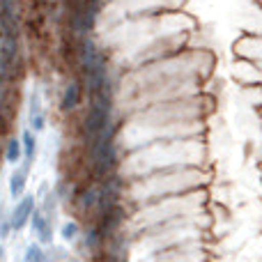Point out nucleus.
<instances>
[{
	"label": "nucleus",
	"mask_w": 262,
	"mask_h": 262,
	"mask_svg": "<svg viewBox=\"0 0 262 262\" xmlns=\"http://www.w3.org/2000/svg\"><path fill=\"white\" fill-rule=\"evenodd\" d=\"M37 209V198L32 193H26L21 200H16V205H14L12 214H9V223H12V230L14 232H21L23 228L30 223L32 214H35Z\"/></svg>",
	"instance_id": "f257e3e1"
},
{
	"label": "nucleus",
	"mask_w": 262,
	"mask_h": 262,
	"mask_svg": "<svg viewBox=\"0 0 262 262\" xmlns=\"http://www.w3.org/2000/svg\"><path fill=\"white\" fill-rule=\"evenodd\" d=\"M30 226H32V232L37 235V239H39V244H51L53 242V219L46 216L39 207L32 214Z\"/></svg>",
	"instance_id": "f03ea898"
},
{
	"label": "nucleus",
	"mask_w": 262,
	"mask_h": 262,
	"mask_svg": "<svg viewBox=\"0 0 262 262\" xmlns=\"http://www.w3.org/2000/svg\"><path fill=\"white\" fill-rule=\"evenodd\" d=\"M83 92H85V88H83L81 81H69L67 85H64L62 99H60V108H62L64 113L76 111L78 104H81V99H83Z\"/></svg>",
	"instance_id": "7ed1b4c3"
},
{
	"label": "nucleus",
	"mask_w": 262,
	"mask_h": 262,
	"mask_svg": "<svg viewBox=\"0 0 262 262\" xmlns=\"http://www.w3.org/2000/svg\"><path fill=\"white\" fill-rule=\"evenodd\" d=\"M18 138H21V145H23V168L30 170L37 159V134H32L30 129H23Z\"/></svg>",
	"instance_id": "20e7f679"
},
{
	"label": "nucleus",
	"mask_w": 262,
	"mask_h": 262,
	"mask_svg": "<svg viewBox=\"0 0 262 262\" xmlns=\"http://www.w3.org/2000/svg\"><path fill=\"white\" fill-rule=\"evenodd\" d=\"M28 172L26 168H14V172L9 175V195L14 200H21L26 195V186H28Z\"/></svg>",
	"instance_id": "39448f33"
},
{
	"label": "nucleus",
	"mask_w": 262,
	"mask_h": 262,
	"mask_svg": "<svg viewBox=\"0 0 262 262\" xmlns=\"http://www.w3.org/2000/svg\"><path fill=\"white\" fill-rule=\"evenodd\" d=\"M5 161L12 163V166H18L23 161V145H21V138L16 136H9L7 145H5Z\"/></svg>",
	"instance_id": "423d86ee"
},
{
	"label": "nucleus",
	"mask_w": 262,
	"mask_h": 262,
	"mask_svg": "<svg viewBox=\"0 0 262 262\" xmlns=\"http://www.w3.org/2000/svg\"><path fill=\"white\" fill-rule=\"evenodd\" d=\"M78 235H81V223L78 221H67L60 228V237H62L64 242H76Z\"/></svg>",
	"instance_id": "0eeeda50"
},
{
	"label": "nucleus",
	"mask_w": 262,
	"mask_h": 262,
	"mask_svg": "<svg viewBox=\"0 0 262 262\" xmlns=\"http://www.w3.org/2000/svg\"><path fill=\"white\" fill-rule=\"evenodd\" d=\"M23 260H26V262H46V253L41 251L39 244H28Z\"/></svg>",
	"instance_id": "6e6552de"
},
{
	"label": "nucleus",
	"mask_w": 262,
	"mask_h": 262,
	"mask_svg": "<svg viewBox=\"0 0 262 262\" xmlns=\"http://www.w3.org/2000/svg\"><path fill=\"white\" fill-rule=\"evenodd\" d=\"M41 113H44V108H41V95L35 90L30 97V106H28V118H35V115H41Z\"/></svg>",
	"instance_id": "1a4fd4ad"
},
{
	"label": "nucleus",
	"mask_w": 262,
	"mask_h": 262,
	"mask_svg": "<svg viewBox=\"0 0 262 262\" xmlns=\"http://www.w3.org/2000/svg\"><path fill=\"white\" fill-rule=\"evenodd\" d=\"M32 131V134H37L39 136L41 131L46 129V113H41V115H35V118H30V127H28Z\"/></svg>",
	"instance_id": "9d476101"
},
{
	"label": "nucleus",
	"mask_w": 262,
	"mask_h": 262,
	"mask_svg": "<svg viewBox=\"0 0 262 262\" xmlns=\"http://www.w3.org/2000/svg\"><path fill=\"white\" fill-rule=\"evenodd\" d=\"M9 232H14L12 230V223H9V216L0 219V239H7Z\"/></svg>",
	"instance_id": "9b49d317"
},
{
	"label": "nucleus",
	"mask_w": 262,
	"mask_h": 262,
	"mask_svg": "<svg viewBox=\"0 0 262 262\" xmlns=\"http://www.w3.org/2000/svg\"><path fill=\"white\" fill-rule=\"evenodd\" d=\"M0 262H5V246L0 244Z\"/></svg>",
	"instance_id": "f8f14e48"
},
{
	"label": "nucleus",
	"mask_w": 262,
	"mask_h": 262,
	"mask_svg": "<svg viewBox=\"0 0 262 262\" xmlns=\"http://www.w3.org/2000/svg\"><path fill=\"white\" fill-rule=\"evenodd\" d=\"M0 219H3V216H0Z\"/></svg>",
	"instance_id": "ddd939ff"
}]
</instances>
